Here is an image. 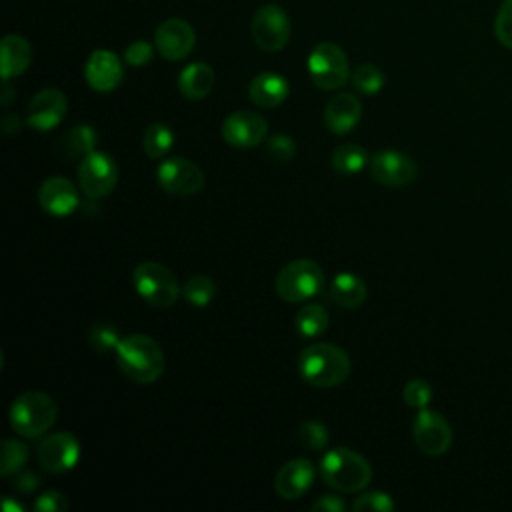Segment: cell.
<instances>
[{
    "instance_id": "obj_1",
    "label": "cell",
    "mask_w": 512,
    "mask_h": 512,
    "mask_svg": "<svg viewBox=\"0 0 512 512\" xmlns=\"http://www.w3.org/2000/svg\"><path fill=\"white\" fill-rule=\"evenodd\" d=\"M352 370L350 356L336 344L314 342L298 356V372L314 388L340 386Z\"/></svg>"
},
{
    "instance_id": "obj_2",
    "label": "cell",
    "mask_w": 512,
    "mask_h": 512,
    "mask_svg": "<svg viewBox=\"0 0 512 512\" xmlns=\"http://www.w3.org/2000/svg\"><path fill=\"white\" fill-rule=\"evenodd\" d=\"M120 372L136 384H152L164 372L166 360L160 344L148 334H128L116 348Z\"/></svg>"
},
{
    "instance_id": "obj_3",
    "label": "cell",
    "mask_w": 512,
    "mask_h": 512,
    "mask_svg": "<svg viewBox=\"0 0 512 512\" xmlns=\"http://www.w3.org/2000/svg\"><path fill=\"white\" fill-rule=\"evenodd\" d=\"M322 480L344 494L364 490L372 480V468L364 456L358 452L338 446L328 450L320 460Z\"/></svg>"
},
{
    "instance_id": "obj_4",
    "label": "cell",
    "mask_w": 512,
    "mask_h": 512,
    "mask_svg": "<svg viewBox=\"0 0 512 512\" xmlns=\"http://www.w3.org/2000/svg\"><path fill=\"white\" fill-rule=\"evenodd\" d=\"M56 414L58 408L52 396L38 390H28L14 398L10 406V426L24 438H38L52 428Z\"/></svg>"
},
{
    "instance_id": "obj_5",
    "label": "cell",
    "mask_w": 512,
    "mask_h": 512,
    "mask_svg": "<svg viewBox=\"0 0 512 512\" xmlns=\"http://www.w3.org/2000/svg\"><path fill=\"white\" fill-rule=\"evenodd\" d=\"M274 288L284 302H304L324 288V272L314 260L298 258L276 274Z\"/></svg>"
},
{
    "instance_id": "obj_6",
    "label": "cell",
    "mask_w": 512,
    "mask_h": 512,
    "mask_svg": "<svg viewBox=\"0 0 512 512\" xmlns=\"http://www.w3.org/2000/svg\"><path fill=\"white\" fill-rule=\"evenodd\" d=\"M132 282L138 296L156 308H170L182 292L174 272L160 262L138 264L132 272Z\"/></svg>"
},
{
    "instance_id": "obj_7",
    "label": "cell",
    "mask_w": 512,
    "mask_h": 512,
    "mask_svg": "<svg viewBox=\"0 0 512 512\" xmlns=\"http://www.w3.org/2000/svg\"><path fill=\"white\" fill-rule=\"evenodd\" d=\"M308 74L322 90H338L350 80V64L344 50L332 42H320L308 54Z\"/></svg>"
},
{
    "instance_id": "obj_8",
    "label": "cell",
    "mask_w": 512,
    "mask_h": 512,
    "mask_svg": "<svg viewBox=\"0 0 512 512\" xmlns=\"http://www.w3.org/2000/svg\"><path fill=\"white\" fill-rule=\"evenodd\" d=\"M78 182L88 198H104L118 182V166L106 152L94 150L78 164Z\"/></svg>"
},
{
    "instance_id": "obj_9",
    "label": "cell",
    "mask_w": 512,
    "mask_h": 512,
    "mask_svg": "<svg viewBox=\"0 0 512 512\" xmlns=\"http://www.w3.org/2000/svg\"><path fill=\"white\" fill-rule=\"evenodd\" d=\"M412 438L422 454L442 456L452 446V428L442 414L430 408H422L414 418Z\"/></svg>"
},
{
    "instance_id": "obj_10",
    "label": "cell",
    "mask_w": 512,
    "mask_h": 512,
    "mask_svg": "<svg viewBox=\"0 0 512 512\" xmlns=\"http://www.w3.org/2000/svg\"><path fill=\"white\" fill-rule=\"evenodd\" d=\"M156 178L162 190L174 196H192L204 186L202 170L192 160L182 156L162 160L156 168Z\"/></svg>"
},
{
    "instance_id": "obj_11",
    "label": "cell",
    "mask_w": 512,
    "mask_h": 512,
    "mask_svg": "<svg viewBox=\"0 0 512 512\" xmlns=\"http://www.w3.org/2000/svg\"><path fill=\"white\" fill-rule=\"evenodd\" d=\"M250 30L260 50L276 52L282 50L290 40V18L280 6L266 4L254 14Z\"/></svg>"
},
{
    "instance_id": "obj_12",
    "label": "cell",
    "mask_w": 512,
    "mask_h": 512,
    "mask_svg": "<svg viewBox=\"0 0 512 512\" xmlns=\"http://www.w3.org/2000/svg\"><path fill=\"white\" fill-rule=\"evenodd\" d=\"M368 170L378 184L394 186V188L408 186L410 182L416 180V174H418L416 162L408 154L392 148L376 152L368 162Z\"/></svg>"
},
{
    "instance_id": "obj_13",
    "label": "cell",
    "mask_w": 512,
    "mask_h": 512,
    "mask_svg": "<svg viewBox=\"0 0 512 512\" xmlns=\"http://www.w3.org/2000/svg\"><path fill=\"white\" fill-rule=\"evenodd\" d=\"M268 124L252 110H236L222 122V138L232 148H254L266 140Z\"/></svg>"
},
{
    "instance_id": "obj_14",
    "label": "cell",
    "mask_w": 512,
    "mask_h": 512,
    "mask_svg": "<svg viewBox=\"0 0 512 512\" xmlns=\"http://www.w3.org/2000/svg\"><path fill=\"white\" fill-rule=\"evenodd\" d=\"M38 464L50 474H62L76 466L80 458V442L70 432H56L44 438L36 450Z\"/></svg>"
},
{
    "instance_id": "obj_15",
    "label": "cell",
    "mask_w": 512,
    "mask_h": 512,
    "mask_svg": "<svg viewBox=\"0 0 512 512\" xmlns=\"http://www.w3.org/2000/svg\"><path fill=\"white\" fill-rule=\"evenodd\" d=\"M196 44L194 28L182 18H168L154 30V46L166 60L186 58Z\"/></svg>"
},
{
    "instance_id": "obj_16",
    "label": "cell",
    "mask_w": 512,
    "mask_h": 512,
    "mask_svg": "<svg viewBox=\"0 0 512 512\" xmlns=\"http://www.w3.org/2000/svg\"><path fill=\"white\" fill-rule=\"evenodd\" d=\"M66 108L68 102L62 90L44 88L28 102L26 124L38 132H48L62 122V118L66 116Z\"/></svg>"
},
{
    "instance_id": "obj_17",
    "label": "cell",
    "mask_w": 512,
    "mask_h": 512,
    "mask_svg": "<svg viewBox=\"0 0 512 512\" xmlns=\"http://www.w3.org/2000/svg\"><path fill=\"white\" fill-rule=\"evenodd\" d=\"M38 202L46 214L62 218L78 208L80 196L76 186L68 178L50 176L38 188Z\"/></svg>"
},
{
    "instance_id": "obj_18",
    "label": "cell",
    "mask_w": 512,
    "mask_h": 512,
    "mask_svg": "<svg viewBox=\"0 0 512 512\" xmlns=\"http://www.w3.org/2000/svg\"><path fill=\"white\" fill-rule=\"evenodd\" d=\"M124 76V66L120 58L110 50H94L84 64V78L88 86L96 92L114 90Z\"/></svg>"
},
{
    "instance_id": "obj_19",
    "label": "cell",
    "mask_w": 512,
    "mask_h": 512,
    "mask_svg": "<svg viewBox=\"0 0 512 512\" xmlns=\"http://www.w3.org/2000/svg\"><path fill=\"white\" fill-rule=\"evenodd\" d=\"M314 466L306 458H294L286 462L274 480V490L284 500H296L304 496L314 482Z\"/></svg>"
},
{
    "instance_id": "obj_20",
    "label": "cell",
    "mask_w": 512,
    "mask_h": 512,
    "mask_svg": "<svg viewBox=\"0 0 512 512\" xmlns=\"http://www.w3.org/2000/svg\"><path fill=\"white\" fill-rule=\"evenodd\" d=\"M362 118V104L352 92H338L324 108V122L332 134L344 136L352 132Z\"/></svg>"
},
{
    "instance_id": "obj_21",
    "label": "cell",
    "mask_w": 512,
    "mask_h": 512,
    "mask_svg": "<svg viewBox=\"0 0 512 512\" xmlns=\"http://www.w3.org/2000/svg\"><path fill=\"white\" fill-rule=\"evenodd\" d=\"M30 62H32V46L28 44V40L20 34H6L0 44V68H2L4 82L26 72Z\"/></svg>"
},
{
    "instance_id": "obj_22",
    "label": "cell",
    "mask_w": 512,
    "mask_h": 512,
    "mask_svg": "<svg viewBox=\"0 0 512 512\" xmlns=\"http://www.w3.org/2000/svg\"><path fill=\"white\" fill-rule=\"evenodd\" d=\"M248 94L256 106L276 108L288 98L290 84L284 76H280L276 72H262L252 78V82L248 86Z\"/></svg>"
},
{
    "instance_id": "obj_23",
    "label": "cell",
    "mask_w": 512,
    "mask_h": 512,
    "mask_svg": "<svg viewBox=\"0 0 512 512\" xmlns=\"http://www.w3.org/2000/svg\"><path fill=\"white\" fill-rule=\"evenodd\" d=\"M214 88V70L204 62L188 64L178 76V90L188 100H202Z\"/></svg>"
},
{
    "instance_id": "obj_24",
    "label": "cell",
    "mask_w": 512,
    "mask_h": 512,
    "mask_svg": "<svg viewBox=\"0 0 512 512\" xmlns=\"http://www.w3.org/2000/svg\"><path fill=\"white\" fill-rule=\"evenodd\" d=\"M368 296V286L352 272H340L330 284V298L342 308H358Z\"/></svg>"
},
{
    "instance_id": "obj_25",
    "label": "cell",
    "mask_w": 512,
    "mask_h": 512,
    "mask_svg": "<svg viewBox=\"0 0 512 512\" xmlns=\"http://www.w3.org/2000/svg\"><path fill=\"white\" fill-rule=\"evenodd\" d=\"M328 322H330V316H328V310L318 304V302H310V304H304L296 318H294V326H296V332L302 336V338H316L320 334L326 332L328 328Z\"/></svg>"
},
{
    "instance_id": "obj_26",
    "label": "cell",
    "mask_w": 512,
    "mask_h": 512,
    "mask_svg": "<svg viewBox=\"0 0 512 512\" xmlns=\"http://www.w3.org/2000/svg\"><path fill=\"white\" fill-rule=\"evenodd\" d=\"M98 134L90 124H76L72 126L66 136L62 138V150L70 158H84L96 150Z\"/></svg>"
},
{
    "instance_id": "obj_27",
    "label": "cell",
    "mask_w": 512,
    "mask_h": 512,
    "mask_svg": "<svg viewBox=\"0 0 512 512\" xmlns=\"http://www.w3.org/2000/svg\"><path fill=\"white\" fill-rule=\"evenodd\" d=\"M370 162L366 150L358 144H340L332 152V168L338 174L352 176L364 170V166Z\"/></svg>"
},
{
    "instance_id": "obj_28",
    "label": "cell",
    "mask_w": 512,
    "mask_h": 512,
    "mask_svg": "<svg viewBox=\"0 0 512 512\" xmlns=\"http://www.w3.org/2000/svg\"><path fill=\"white\" fill-rule=\"evenodd\" d=\"M172 144H174V132L168 124L154 122L144 130L142 148L148 158H152V160L164 158L168 154V150L172 148Z\"/></svg>"
},
{
    "instance_id": "obj_29",
    "label": "cell",
    "mask_w": 512,
    "mask_h": 512,
    "mask_svg": "<svg viewBox=\"0 0 512 512\" xmlns=\"http://www.w3.org/2000/svg\"><path fill=\"white\" fill-rule=\"evenodd\" d=\"M214 294H216V286H214V282H212L208 276H204V274L190 276V278L186 280V284L182 286V296H184V300H186L190 306H194V308H204V306H208V304L212 302Z\"/></svg>"
},
{
    "instance_id": "obj_30",
    "label": "cell",
    "mask_w": 512,
    "mask_h": 512,
    "mask_svg": "<svg viewBox=\"0 0 512 512\" xmlns=\"http://www.w3.org/2000/svg\"><path fill=\"white\" fill-rule=\"evenodd\" d=\"M350 82L352 86L360 92V94H366V96H372V94H378L382 88H384V72L374 66V64H360L352 70L350 74Z\"/></svg>"
},
{
    "instance_id": "obj_31",
    "label": "cell",
    "mask_w": 512,
    "mask_h": 512,
    "mask_svg": "<svg viewBox=\"0 0 512 512\" xmlns=\"http://www.w3.org/2000/svg\"><path fill=\"white\" fill-rule=\"evenodd\" d=\"M28 460V446L20 440L6 438L2 442V458H0V474L12 476L16 474Z\"/></svg>"
},
{
    "instance_id": "obj_32",
    "label": "cell",
    "mask_w": 512,
    "mask_h": 512,
    "mask_svg": "<svg viewBox=\"0 0 512 512\" xmlns=\"http://www.w3.org/2000/svg\"><path fill=\"white\" fill-rule=\"evenodd\" d=\"M120 334H118V328L112 326V324H106V322H98L90 328V334H88V342L90 346L100 352V354H110V352H116L118 344H120Z\"/></svg>"
},
{
    "instance_id": "obj_33",
    "label": "cell",
    "mask_w": 512,
    "mask_h": 512,
    "mask_svg": "<svg viewBox=\"0 0 512 512\" xmlns=\"http://www.w3.org/2000/svg\"><path fill=\"white\" fill-rule=\"evenodd\" d=\"M298 442L312 452H320L328 446V428L322 422L306 420L298 428Z\"/></svg>"
},
{
    "instance_id": "obj_34",
    "label": "cell",
    "mask_w": 512,
    "mask_h": 512,
    "mask_svg": "<svg viewBox=\"0 0 512 512\" xmlns=\"http://www.w3.org/2000/svg\"><path fill=\"white\" fill-rule=\"evenodd\" d=\"M402 398H404L406 406H410L414 410H422V408H428V404L432 400V388L426 380L412 378L404 384Z\"/></svg>"
},
{
    "instance_id": "obj_35",
    "label": "cell",
    "mask_w": 512,
    "mask_h": 512,
    "mask_svg": "<svg viewBox=\"0 0 512 512\" xmlns=\"http://www.w3.org/2000/svg\"><path fill=\"white\" fill-rule=\"evenodd\" d=\"M266 152L274 162H292L296 156V142L286 134H274L266 140Z\"/></svg>"
},
{
    "instance_id": "obj_36",
    "label": "cell",
    "mask_w": 512,
    "mask_h": 512,
    "mask_svg": "<svg viewBox=\"0 0 512 512\" xmlns=\"http://www.w3.org/2000/svg\"><path fill=\"white\" fill-rule=\"evenodd\" d=\"M352 510L356 512H392L394 510V502L388 494L384 492H364L360 494L354 502H352Z\"/></svg>"
},
{
    "instance_id": "obj_37",
    "label": "cell",
    "mask_w": 512,
    "mask_h": 512,
    "mask_svg": "<svg viewBox=\"0 0 512 512\" xmlns=\"http://www.w3.org/2000/svg\"><path fill=\"white\" fill-rule=\"evenodd\" d=\"M494 34L502 46L512 50V0H504L500 4L494 20Z\"/></svg>"
},
{
    "instance_id": "obj_38",
    "label": "cell",
    "mask_w": 512,
    "mask_h": 512,
    "mask_svg": "<svg viewBox=\"0 0 512 512\" xmlns=\"http://www.w3.org/2000/svg\"><path fill=\"white\" fill-rule=\"evenodd\" d=\"M154 56V48L152 44L144 42V40H136L132 42L126 50H124V60L126 64L134 66V68H140V66H146Z\"/></svg>"
},
{
    "instance_id": "obj_39",
    "label": "cell",
    "mask_w": 512,
    "mask_h": 512,
    "mask_svg": "<svg viewBox=\"0 0 512 512\" xmlns=\"http://www.w3.org/2000/svg\"><path fill=\"white\" fill-rule=\"evenodd\" d=\"M66 508H68V502H66L64 494H60L56 490H48L34 500L36 512H64Z\"/></svg>"
},
{
    "instance_id": "obj_40",
    "label": "cell",
    "mask_w": 512,
    "mask_h": 512,
    "mask_svg": "<svg viewBox=\"0 0 512 512\" xmlns=\"http://www.w3.org/2000/svg\"><path fill=\"white\" fill-rule=\"evenodd\" d=\"M344 510H346V504L340 496L326 494L312 502V512H344Z\"/></svg>"
},
{
    "instance_id": "obj_41",
    "label": "cell",
    "mask_w": 512,
    "mask_h": 512,
    "mask_svg": "<svg viewBox=\"0 0 512 512\" xmlns=\"http://www.w3.org/2000/svg\"><path fill=\"white\" fill-rule=\"evenodd\" d=\"M12 484H14L16 490L28 494V492H32V490H36L40 486V478L36 474H32V472H24V474L16 476V480Z\"/></svg>"
},
{
    "instance_id": "obj_42",
    "label": "cell",
    "mask_w": 512,
    "mask_h": 512,
    "mask_svg": "<svg viewBox=\"0 0 512 512\" xmlns=\"http://www.w3.org/2000/svg\"><path fill=\"white\" fill-rule=\"evenodd\" d=\"M20 126H22V122H20V118H18L16 114H4V118H2V128H4L6 134L18 132Z\"/></svg>"
},
{
    "instance_id": "obj_43",
    "label": "cell",
    "mask_w": 512,
    "mask_h": 512,
    "mask_svg": "<svg viewBox=\"0 0 512 512\" xmlns=\"http://www.w3.org/2000/svg\"><path fill=\"white\" fill-rule=\"evenodd\" d=\"M14 94H16V92H14L8 84H4V88H2V98H0V100H2V104H4V106H8V104L14 100Z\"/></svg>"
},
{
    "instance_id": "obj_44",
    "label": "cell",
    "mask_w": 512,
    "mask_h": 512,
    "mask_svg": "<svg viewBox=\"0 0 512 512\" xmlns=\"http://www.w3.org/2000/svg\"><path fill=\"white\" fill-rule=\"evenodd\" d=\"M2 508H4V512H12V510H16V512H22V510H24V508H22L18 502H12L10 498H6V500H4Z\"/></svg>"
}]
</instances>
